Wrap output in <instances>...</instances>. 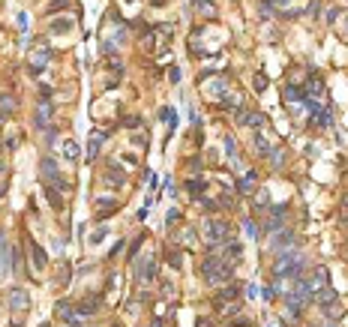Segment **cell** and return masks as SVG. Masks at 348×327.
I'll return each instance as SVG.
<instances>
[{"instance_id":"1","label":"cell","mask_w":348,"mask_h":327,"mask_svg":"<svg viewBox=\"0 0 348 327\" xmlns=\"http://www.w3.org/2000/svg\"><path fill=\"white\" fill-rule=\"evenodd\" d=\"M201 276L210 282V285H222V282H228L231 276H234V261H228V258H204L201 261Z\"/></svg>"},{"instance_id":"2","label":"cell","mask_w":348,"mask_h":327,"mask_svg":"<svg viewBox=\"0 0 348 327\" xmlns=\"http://www.w3.org/2000/svg\"><path fill=\"white\" fill-rule=\"evenodd\" d=\"M303 267H306V261H303V255H294V249L291 252H279V258L273 261V276L294 282V279H300Z\"/></svg>"},{"instance_id":"3","label":"cell","mask_w":348,"mask_h":327,"mask_svg":"<svg viewBox=\"0 0 348 327\" xmlns=\"http://www.w3.org/2000/svg\"><path fill=\"white\" fill-rule=\"evenodd\" d=\"M204 240L210 249H222L225 243L234 240V228L231 222H222V219H207L204 222Z\"/></svg>"},{"instance_id":"4","label":"cell","mask_w":348,"mask_h":327,"mask_svg":"<svg viewBox=\"0 0 348 327\" xmlns=\"http://www.w3.org/2000/svg\"><path fill=\"white\" fill-rule=\"evenodd\" d=\"M39 171H42V177H45V183L48 186H60V189H69V183L60 177V165H57V159H51V156H45L42 162H39Z\"/></svg>"},{"instance_id":"5","label":"cell","mask_w":348,"mask_h":327,"mask_svg":"<svg viewBox=\"0 0 348 327\" xmlns=\"http://www.w3.org/2000/svg\"><path fill=\"white\" fill-rule=\"evenodd\" d=\"M6 306H9L12 312H27V309H30V294H27L21 285H12V288L6 291Z\"/></svg>"},{"instance_id":"6","label":"cell","mask_w":348,"mask_h":327,"mask_svg":"<svg viewBox=\"0 0 348 327\" xmlns=\"http://www.w3.org/2000/svg\"><path fill=\"white\" fill-rule=\"evenodd\" d=\"M132 264H135V279H138L141 285H147V282L156 276V255H147V258L132 261Z\"/></svg>"},{"instance_id":"7","label":"cell","mask_w":348,"mask_h":327,"mask_svg":"<svg viewBox=\"0 0 348 327\" xmlns=\"http://www.w3.org/2000/svg\"><path fill=\"white\" fill-rule=\"evenodd\" d=\"M51 117H54V105H51V99H42V102L36 105L33 126H36V129H48V126H51Z\"/></svg>"},{"instance_id":"8","label":"cell","mask_w":348,"mask_h":327,"mask_svg":"<svg viewBox=\"0 0 348 327\" xmlns=\"http://www.w3.org/2000/svg\"><path fill=\"white\" fill-rule=\"evenodd\" d=\"M54 309H57V315H60V321H66L69 327H81V318H84V315H81V312H78V309H75L72 303H66V300H60V303H57Z\"/></svg>"},{"instance_id":"9","label":"cell","mask_w":348,"mask_h":327,"mask_svg":"<svg viewBox=\"0 0 348 327\" xmlns=\"http://www.w3.org/2000/svg\"><path fill=\"white\" fill-rule=\"evenodd\" d=\"M297 246V234L294 231H279L273 240H270V249L279 255V252H288V249H294Z\"/></svg>"},{"instance_id":"10","label":"cell","mask_w":348,"mask_h":327,"mask_svg":"<svg viewBox=\"0 0 348 327\" xmlns=\"http://www.w3.org/2000/svg\"><path fill=\"white\" fill-rule=\"evenodd\" d=\"M27 252H30V258H33V267H36V270H45V267H48V252H45L36 240H27Z\"/></svg>"},{"instance_id":"11","label":"cell","mask_w":348,"mask_h":327,"mask_svg":"<svg viewBox=\"0 0 348 327\" xmlns=\"http://www.w3.org/2000/svg\"><path fill=\"white\" fill-rule=\"evenodd\" d=\"M312 300H315L318 306H330V303H336V300H339V294H336V288H330V285H324V288H318V291H312Z\"/></svg>"},{"instance_id":"12","label":"cell","mask_w":348,"mask_h":327,"mask_svg":"<svg viewBox=\"0 0 348 327\" xmlns=\"http://www.w3.org/2000/svg\"><path fill=\"white\" fill-rule=\"evenodd\" d=\"M240 294H243V288H240L237 282H231V285H225V288L216 294V306H219V303H228V300H240Z\"/></svg>"},{"instance_id":"13","label":"cell","mask_w":348,"mask_h":327,"mask_svg":"<svg viewBox=\"0 0 348 327\" xmlns=\"http://www.w3.org/2000/svg\"><path fill=\"white\" fill-rule=\"evenodd\" d=\"M240 123H243V126H249V129H261V126L267 123V117H264L261 111H249V114L243 111V114H240Z\"/></svg>"},{"instance_id":"14","label":"cell","mask_w":348,"mask_h":327,"mask_svg":"<svg viewBox=\"0 0 348 327\" xmlns=\"http://www.w3.org/2000/svg\"><path fill=\"white\" fill-rule=\"evenodd\" d=\"M75 24H72V18H54L51 24H48V33L51 36H63V33H69Z\"/></svg>"},{"instance_id":"15","label":"cell","mask_w":348,"mask_h":327,"mask_svg":"<svg viewBox=\"0 0 348 327\" xmlns=\"http://www.w3.org/2000/svg\"><path fill=\"white\" fill-rule=\"evenodd\" d=\"M105 138H108V132H93V135H90V144H87V162L96 159V153H99V147H102Z\"/></svg>"},{"instance_id":"16","label":"cell","mask_w":348,"mask_h":327,"mask_svg":"<svg viewBox=\"0 0 348 327\" xmlns=\"http://www.w3.org/2000/svg\"><path fill=\"white\" fill-rule=\"evenodd\" d=\"M6 270H12V264H9V243H6V234L0 231V279L6 276Z\"/></svg>"},{"instance_id":"17","label":"cell","mask_w":348,"mask_h":327,"mask_svg":"<svg viewBox=\"0 0 348 327\" xmlns=\"http://www.w3.org/2000/svg\"><path fill=\"white\" fill-rule=\"evenodd\" d=\"M255 180H258V174H255V171H249L246 177H240V180H237V192H240V195H252V192H255Z\"/></svg>"},{"instance_id":"18","label":"cell","mask_w":348,"mask_h":327,"mask_svg":"<svg viewBox=\"0 0 348 327\" xmlns=\"http://www.w3.org/2000/svg\"><path fill=\"white\" fill-rule=\"evenodd\" d=\"M96 309H102V294H93V297H87L84 303H78V312H81V315H93Z\"/></svg>"},{"instance_id":"19","label":"cell","mask_w":348,"mask_h":327,"mask_svg":"<svg viewBox=\"0 0 348 327\" xmlns=\"http://www.w3.org/2000/svg\"><path fill=\"white\" fill-rule=\"evenodd\" d=\"M327 279H330V273H327V267H315V270H312V279H309V285H312V291H318V288H324V285H327Z\"/></svg>"},{"instance_id":"20","label":"cell","mask_w":348,"mask_h":327,"mask_svg":"<svg viewBox=\"0 0 348 327\" xmlns=\"http://www.w3.org/2000/svg\"><path fill=\"white\" fill-rule=\"evenodd\" d=\"M117 207H120L117 198H96V210H99V216H111Z\"/></svg>"},{"instance_id":"21","label":"cell","mask_w":348,"mask_h":327,"mask_svg":"<svg viewBox=\"0 0 348 327\" xmlns=\"http://www.w3.org/2000/svg\"><path fill=\"white\" fill-rule=\"evenodd\" d=\"M312 123H315V126H330V123H333V114L315 105V108H312Z\"/></svg>"},{"instance_id":"22","label":"cell","mask_w":348,"mask_h":327,"mask_svg":"<svg viewBox=\"0 0 348 327\" xmlns=\"http://www.w3.org/2000/svg\"><path fill=\"white\" fill-rule=\"evenodd\" d=\"M45 198H48V204H51L54 210H63V198H60V192H57L54 186H45Z\"/></svg>"},{"instance_id":"23","label":"cell","mask_w":348,"mask_h":327,"mask_svg":"<svg viewBox=\"0 0 348 327\" xmlns=\"http://www.w3.org/2000/svg\"><path fill=\"white\" fill-rule=\"evenodd\" d=\"M63 156H66L69 162H78V156H81L78 144H75V141H63Z\"/></svg>"},{"instance_id":"24","label":"cell","mask_w":348,"mask_h":327,"mask_svg":"<svg viewBox=\"0 0 348 327\" xmlns=\"http://www.w3.org/2000/svg\"><path fill=\"white\" fill-rule=\"evenodd\" d=\"M303 99H306V93L300 87H291V84L285 87V102H303Z\"/></svg>"},{"instance_id":"25","label":"cell","mask_w":348,"mask_h":327,"mask_svg":"<svg viewBox=\"0 0 348 327\" xmlns=\"http://www.w3.org/2000/svg\"><path fill=\"white\" fill-rule=\"evenodd\" d=\"M267 159L273 162V168H282V165H285V150H282V147H273V150L267 153Z\"/></svg>"},{"instance_id":"26","label":"cell","mask_w":348,"mask_h":327,"mask_svg":"<svg viewBox=\"0 0 348 327\" xmlns=\"http://www.w3.org/2000/svg\"><path fill=\"white\" fill-rule=\"evenodd\" d=\"M255 150H258L261 156H267V153L273 150V144H267V138H264V135H255Z\"/></svg>"},{"instance_id":"27","label":"cell","mask_w":348,"mask_h":327,"mask_svg":"<svg viewBox=\"0 0 348 327\" xmlns=\"http://www.w3.org/2000/svg\"><path fill=\"white\" fill-rule=\"evenodd\" d=\"M204 186H207V183H204V180H186V189H189V192H192V195H195V198H198V195H201V192H204Z\"/></svg>"},{"instance_id":"28","label":"cell","mask_w":348,"mask_h":327,"mask_svg":"<svg viewBox=\"0 0 348 327\" xmlns=\"http://www.w3.org/2000/svg\"><path fill=\"white\" fill-rule=\"evenodd\" d=\"M225 153H228V159H234V162H237V144H234V138H231V135H225Z\"/></svg>"},{"instance_id":"29","label":"cell","mask_w":348,"mask_h":327,"mask_svg":"<svg viewBox=\"0 0 348 327\" xmlns=\"http://www.w3.org/2000/svg\"><path fill=\"white\" fill-rule=\"evenodd\" d=\"M306 90H309V93H312V96H324V84H321V81H318V78H312V81H309V87H306Z\"/></svg>"},{"instance_id":"30","label":"cell","mask_w":348,"mask_h":327,"mask_svg":"<svg viewBox=\"0 0 348 327\" xmlns=\"http://www.w3.org/2000/svg\"><path fill=\"white\" fill-rule=\"evenodd\" d=\"M243 228H246V237H249V240H258V225H255L252 219H246Z\"/></svg>"},{"instance_id":"31","label":"cell","mask_w":348,"mask_h":327,"mask_svg":"<svg viewBox=\"0 0 348 327\" xmlns=\"http://www.w3.org/2000/svg\"><path fill=\"white\" fill-rule=\"evenodd\" d=\"M141 243H144V234H138V237L132 240V249H129V255H126V261H135V252L141 249Z\"/></svg>"},{"instance_id":"32","label":"cell","mask_w":348,"mask_h":327,"mask_svg":"<svg viewBox=\"0 0 348 327\" xmlns=\"http://www.w3.org/2000/svg\"><path fill=\"white\" fill-rule=\"evenodd\" d=\"M12 273H18V276L24 273V264H21V252H18V249L12 252Z\"/></svg>"},{"instance_id":"33","label":"cell","mask_w":348,"mask_h":327,"mask_svg":"<svg viewBox=\"0 0 348 327\" xmlns=\"http://www.w3.org/2000/svg\"><path fill=\"white\" fill-rule=\"evenodd\" d=\"M174 222H180V210H177V207H171V210L165 213V225H174Z\"/></svg>"},{"instance_id":"34","label":"cell","mask_w":348,"mask_h":327,"mask_svg":"<svg viewBox=\"0 0 348 327\" xmlns=\"http://www.w3.org/2000/svg\"><path fill=\"white\" fill-rule=\"evenodd\" d=\"M276 294H279V288H276V285H264V288H261V297H264V300H273Z\"/></svg>"},{"instance_id":"35","label":"cell","mask_w":348,"mask_h":327,"mask_svg":"<svg viewBox=\"0 0 348 327\" xmlns=\"http://www.w3.org/2000/svg\"><path fill=\"white\" fill-rule=\"evenodd\" d=\"M168 264H171L174 270L180 267V252H177V249H168Z\"/></svg>"},{"instance_id":"36","label":"cell","mask_w":348,"mask_h":327,"mask_svg":"<svg viewBox=\"0 0 348 327\" xmlns=\"http://www.w3.org/2000/svg\"><path fill=\"white\" fill-rule=\"evenodd\" d=\"M0 105H3L6 111H15V99H12V96H0Z\"/></svg>"},{"instance_id":"37","label":"cell","mask_w":348,"mask_h":327,"mask_svg":"<svg viewBox=\"0 0 348 327\" xmlns=\"http://www.w3.org/2000/svg\"><path fill=\"white\" fill-rule=\"evenodd\" d=\"M123 126H129V129H135V126H141V117H135V114H129V117L123 120Z\"/></svg>"},{"instance_id":"38","label":"cell","mask_w":348,"mask_h":327,"mask_svg":"<svg viewBox=\"0 0 348 327\" xmlns=\"http://www.w3.org/2000/svg\"><path fill=\"white\" fill-rule=\"evenodd\" d=\"M105 234H108V228H99V231H93V237H90V243L96 246L99 240H105Z\"/></svg>"},{"instance_id":"39","label":"cell","mask_w":348,"mask_h":327,"mask_svg":"<svg viewBox=\"0 0 348 327\" xmlns=\"http://www.w3.org/2000/svg\"><path fill=\"white\" fill-rule=\"evenodd\" d=\"M69 6V0H51L48 3V12H54V9H66Z\"/></svg>"},{"instance_id":"40","label":"cell","mask_w":348,"mask_h":327,"mask_svg":"<svg viewBox=\"0 0 348 327\" xmlns=\"http://www.w3.org/2000/svg\"><path fill=\"white\" fill-rule=\"evenodd\" d=\"M18 30H21V33L27 30V12H18Z\"/></svg>"},{"instance_id":"41","label":"cell","mask_w":348,"mask_h":327,"mask_svg":"<svg viewBox=\"0 0 348 327\" xmlns=\"http://www.w3.org/2000/svg\"><path fill=\"white\" fill-rule=\"evenodd\" d=\"M168 78L177 84V81H180V69H177V66H171V69H168Z\"/></svg>"},{"instance_id":"42","label":"cell","mask_w":348,"mask_h":327,"mask_svg":"<svg viewBox=\"0 0 348 327\" xmlns=\"http://www.w3.org/2000/svg\"><path fill=\"white\" fill-rule=\"evenodd\" d=\"M255 204H258V207H264V204H270V201H267V192H264V189L258 192V198H255Z\"/></svg>"},{"instance_id":"43","label":"cell","mask_w":348,"mask_h":327,"mask_svg":"<svg viewBox=\"0 0 348 327\" xmlns=\"http://www.w3.org/2000/svg\"><path fill=\"white\" fill-rule=\"evenodd\" d=\"M150 3H153V6H162V3H165V0H150Z\"/></svg>"},{"instance_id":"44","label":"cell","mask_w":348,"mask_h":327,"mask_svg":"<svg viewBox=\"0 0 348 327\" xmlns=\"http://www.w3.org/2000/svg\"><path fill=\"white\" fill-rule=\"evenodd\" d=\"M267 327H282V324H279V321H270V324H267Z\"/></svg>"},{"instance_id":"45","label":"cell","mask_w":348,"mask_h":327,"mask_svg":"<svg viewBox=\"0 0 348 327\" xmlns=\"http://www.w3.org/2000/svg\"><path fill=\"white\" fill-rule=\"evenodd\" d=\"M324 327H336V321H327V324H324Z\"/></svg>"},{"instance_id":"46","label":"cell","mask_w":348,"mask_h":327,"mask_svg":"<svg viewBox=\"0 0 348 327\" xmlns=\"http://www.w3.org/2000/svg\"><path fill=\"white\" fill-rule=\"evenodd\" d=\"M150 327H162V321H153V324H150Z\"/></svg>"},{"instance_id":"47","label":"cell","mask_w":348,"mask_h":327,"mask_svg":"<svg viewBox=\"0 0 348 327\" xmlns=\"http://www.w3.org/2000/svg\"><path fill=\"white\" fill-rule=\"evenodd\" d=\"M3 171H6V165H3V162H0V174H3Z\"/></svg>"},{"instance_id":"48","label":"cell","mask_w":348,"mask_h":327,"mask_svg":"<svg viewBox=\"0 0 348 327\" xmlns=\"http://www.w3.org/2000/svg\"><path fill=\"white\" fill-rule=\"evenodd\" d=\"M3 189H6V186H3V183H0V195H3Z\"/></svg>"},{"instance_id":"49","label":"cell","mask_w":348,"mask_h":327,"mask_svg":"<svg viewBox=\"0 0 348 327\" xmlns=\"http://www.w3.org/2000/svg\"><path fill=\"white\" fill-rule=\"evenodd\" d=\"M12 327H21V324H18V321H12Z\"/></svg>"}]
</instances>
